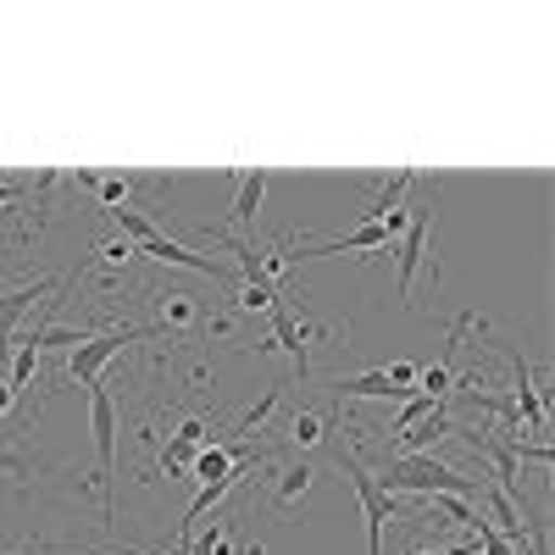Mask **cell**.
I'll use <instances>...</instances> for the list:
<instances>
[{"mask_svg":"<svg viewBox=\"0 0 555 555\" xmlns=\"http://www.w3.org/2000/svg\"><path fill=\"white\" fill-rule=\"evenodd\" d=\"M378 489L395 500V494H455V500H478L483 494V478H467V473H455L444 467L439 455H384V473H373Z\"/></svg>","mask_w":555,"mask_h":555,"instance_id":"1","label":"cell"},{"mask_svg":"<svg viewBox=\"0 0 555 555\" xmlns=\"http://www.w3.org/2000/svg\"><path fill=\"white\" fill-rule=\"evenodd\" d=\"M89 434H95V461H101V528H117V400L106 384L89 389Z\"/></svg>","mask_w":555,"mask_h":555,"instance_id":"2","label":"cell"},{"mask_svg":"<svg viewBox=\"0 0 555 555\" xmlns=\"http://www.w3.org/2000/svg\"><path fill=\"white\" fill-rule=\"evenodd\" d=\"M139 339H162V328H156V322H128V328H101V334H89L78 350H67V378L83 384V389H95V384L106 378V366H112L128 345H139Z\"/></svg>","mask_w":555,"mask_h":555,"instance_id":"3","label":"cell"},{"mask_svg":"<svg viewBox=\"0 0 555 555\" xmlns=\"http://www.w3.org/2000/svg\"><path fill=\"white\" fill-rule=\"evenodd\" d=\"M428 228H434V195L405 206V234L395 245V295L400 300H411V278H416V267H423V256H428Z\"/></svg>","mask_w":555,"mask_h":555,"instance_id":"4","label":"cell"},{"mask_svg":"<svg viewBox=\"0 0 555 555\" xmlns=\"http://www.w3.org/2000/svg\"><path fill=\"white\" fill-rule=\"evenodd\" d=\"M473 444V455H483L489 467H494V489L505 494V500H522V455H517V439L512 434H461Z\"/></svg>","mask_w":555,"mask_h":555,"instance_id":"5","label":"cell"},{"mask_svg":"<svg viewBox=\"0 0 555 555\" xmlns=\"http://www.w3.org/2000/svg\"><path fill=\"white\" fill-rule=\"evenodd\" d=\"M306 311V306H300ZM300 311H289L284 300L272 306V339L267 345H256V350H284L289 361H295V373L306 378L311 373V345H306V322H300Z\"/></svg>","mask_w":555,"mask_h":555,"instance_id":"6","label":"cell"},{"mask_svg":"<svg viewBox=\"0 0 555 555\" xmlns=\"http://www.w3.org/2000/svg\"><path fill=\"white\" fill-rule=\"evenodd\" d=\"M62 284H67V278H34V284H23V289H12V295H0V350H12V339H17V322L34 311V300L56 295Z\"/></svg>","mask_w":555,"mask_h":555,"instance_id":"7","label":"cell"},{"mask_svg":"<svg viewBox=\"0 0 555 555\" xmlns=\"http://www.w3.org/2000/svg\"><path fill=\"white\" fill-rule=\"evenodd\" d=\"M133 256H156V261H167V267H190V272H201V278H211V284H228V272L217 256H201V250H190V245H178V240H167V234H156L151 245H139Z\"/></svg>","mask_w":555,"mask_h":555,"instance_id":"8","label":"cell"},{"mask_svg":"<svg viewBox=\"0 0 555 555\" xmlns=\"http://www.w3.org/2000/svg\"><path fill=\"white\" fill-rule=\"evenodd\" d=\"M267 167H250L245 178H240V195H234V206H228V222H222V234H234V240H245L250 234V222H256V211H261V201H267Z\"/></svg>","mask_w":555,"mask_h":555,"instance_id":"9","label":"cell"},{"mask_svg":"<svg viewBox=\"0 0 555 555\" xmlns=\"http://www.w3.org/2000/svg\"><path fill=\"white\" fill-rule=\"evenodd\" d=\"M512 405L522 416L528 434H550V411H544V395L533 389V366L522 356H512Z\"/></svg>","mask_w":555,"mask_h":555,"instance_id":"10","label":"cell"},{"mask_svg":"<svg viewBox=\"0 0 555 555\" xmlns=\"http://www.w3.org/2000/svg\"><path fill=\"white\" fill-rule=\"evenodd\" d=\"M450 434H455L450 411H444V405H434V411L423 416V423L405 428V434L395 439V450H389V455H434V444H439V439H450Z\"/></svg>","mask_w":555,"mask_h":555,"instance_id":"11","label":"cell"},{"mask_svg":"<svg viewBox=\"0 0 555 555\" xmlns=\"http://www.w3.org/2000/svg\"><path fill=\"white\" fill-rule=\"evenodd\" d=\"M411 190H416V172H411V167H400V172L384 183V190H378V201L361 211V222H384V217H395V211L405 206V195H411Z\"/></svg>","mask_w":555,"mask_h":555,"instance_id":"12","label":"cell"},{"mask_svg":"<svg viewBox=\"0 0 555 555\" xmlns=\"http://www.w3.org/2000/svg\"><path fill=\"white\" fill-rule=\"evenodd\" d=\"M289 439L295 444H306V450H328L334 444V416H322V411H295L289 416Z\"/></svg>","mask_w":555,"mask_h":555,"instance_id":"13","label":"cell"},{"mask_svg":"<svg viewBox=\"0 0 555 555\" xmlns=\"http://www.w3.org/2000/svg\"><path fill=\"white\" fill-rule=\"evenodd\" d=\"M106 217H112V222L122 228V240H128L133 250H139V245H151V240L162 234V222H156L151 211H133V206H117V211H106Z\"/></svg>","mask_w":555,"mask_h":555,"instance_id":"14","label":"cell"},{"mask_svg":"<svg viewBox=\"0 0 555 555\" xmlns=\"http://www.w3.org/2000/svg\"><path fill=\"white\" fill-rule=\"evenodd\" d=\"M334 395H339V400H395V389H389V378H384V373L334 378Z\"/></svg>","mask_w":555,"mask_h":555,"instance_id":"15","label":"cell"},{"mask_svg":"<svg viewBox=\"0 0 555 555\" xmlns=\"http://www.w3.org/2000/svg\"><path fill=\"white\" fill-rule=\"evenodd\" d=\"M34 373H39V345H34V339H23V345H12V366H7V384H12V395H17V400L28 395V384H34Z\"/></svg>","mask_w":555,"mask_h":555,"instance_id":"16","label":"cell"},{"mask_svg":"<svg viewBox=\"0 0 555 555\" xmlns=\"http://www.w3.org/2000/svg\"><path fill=\"white\" fill-rule=\"evenodd\" d=\"M311 467H306V461H300V467H284V473H278V489H272V505H278V512H289V505H300L306 500V489H311Z\"/></svg>","mask_w":555,"mask_h":555,"instance_id":"17","label":"cell"},{"mask_svg":"<svg viewBox=\"0 0 555 555\" xmlns=\"http://www.w3.org/2000/svg\"><path fill=\"white\" fill-rule=\"evenodd\" d=\"M0 473H7V478H34V455L17 444V439H7V434H0Z\"/></svg>","mask_w":555,"mask_h":555,"instance_id":"18","label":"cell"},{"mask_svg":"<svg viewBox=\"0 0 555 555\" xmlns=\"http://www.w3.org/2000/svg\"><path fill=\"white\" fill-rule=\"evenodd\" d=\"M434 405H444V400H428V395H411V400H400V411H395V423H389V434L400 439L405 428H416V423H423V416H428Z\"/></svg>","mask_w":555,"mask_h":555,"instance_id":"19","label":"cell"},{"mask_svg":"<svg viewBox=\"0 0 555 555\" xmlns=\"http://www.w3.org/2000/svg\"><path fill=\"white\" fill-rule=\"evenodd\" d=\"M190 322H195V300H190V295H167V300H162V322H156L162 334L190 328Z\"/></svg>","mask_w":555,"mask_h":555,"instance_id":"20","label":"cell"},{"mask_svg":"<svg viewBox=\"0 0 555 555\" xmlns=\"http://www.w3.org/2000/svg\"><path fill=\"white\" fill-rule=\"evenodd\" d=\"M416 373H423L416 361H395V366H384V378H389L395 400H411V395H416Z\"/></svg>","mask_w":555,"mask_h":555,"instance_id":"21","label":"cell"},{"mask_svg":"<svg viewBox=\"0 0 555 555\" xmlns=\"http://www.w3.org/2000/svg\"><path fill=\"white\" fill-rule=\"evenodd\" d=\"M195 455H201V450H195L190 439H178V434H172V439H167V450H162V467H167V473H183V478H190V461H195Z\"/></svg>","mask_w":555,"mask_h":555,"instance_id":"22","label":"cell"},{"mask_svg":"<svg viewBox=\"0 0 555 555\" xmlns=\"http://www.w3.org/2000/svg\"><path fill=\"white\" fill-rule=\"evenodd\" d=\"M278 395H284V384H272V389H267V395L256 400V411H245V416H240V428H234V434H256V428L267 423V416H272V405H278Z\"/></svg>","mask_w":555,"mask_h":555,"instance_id":"23","label":"cell"},{"mask_svg":"<svg viewBox=\"0 0 555 555\" xmlns=\"http://www.w3.org/2000/svg\"><path fill=\"white\" fill-rule=\"evenodd\" d=\"M240 306H250V311H272L278 306V289L267 284V278H256V284H240V295H234Z\"/></svg>","mask_w":555,"mask_h":555,"instance_id":"24","label":"cell"},{"mask_svg":"<svg viewBox=\"0 0 555 555\" xmlns=\"http://www.w3.org/2000/svg\"><path fill=\"white\" fill-rule=\"evenodd\" d=\"M95 195H101V206H106V211H117V206H128L133 183H128V178H95Z\"/></svg>","mask_w":555,"mask_h":555,"instance_id":"25","label":"cell"},{"mask_svg":"<svg viewBox=\"0 0 555 555\" xmlns=\"http://www.w3.org/2000/svg\"><path fill=\"white\" fill-rule=\"evenodd\" d=\"M28 195V183H17V178H0V211H7V206H17Z\"/></svg>","mask_w":555,"mask_h":555,"instance_id":"26","label":"cell"},{"mask_svg":"<svg viewBox=\"0 0 555 555\" xmlns=\"http://www.w3.org/2000/svg\"><path fill=\"white\" fill-rule=\"evenodd\" d=\"M12 405H17V395H12L7 378H0V423H7V411H12Z\"/></svg>","mask_w":555,"mask_h":555,"instance_id":"27","label":"cell"},{"mask_svg":"<svg viewBox=\"0 0 555 555\" xmlns=\"http://www.w3.org/2000/svg\"><path fill=\"white\" fill-rule=\"evenodd\" d=\"M122 555H133V550H122Z\"/></svg>","mask_w":555,"mask_h":555,"instance_id":"28","label":"cell"},{"mask_svg":"<svg viewBox=\"0 0 555 555\" xmlns=\"http://www.w3.org/2000/svg\"><path fill=\"white\" fill-rule=\"evenodd\" d=\"M162 555H172V550H162Z\"/></svg>","mask_w":555,"mask_h":555,"instance_id":"29","label":"cell"}]
</instances>
